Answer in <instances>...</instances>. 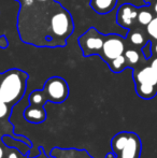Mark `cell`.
Segmentation results:
<instances>
[{
    "label": "cell",
    "mask_w": 157,
    "mask_h": 158,
    "mask_svg": "<svg viewBox=\"0 0 157 158\" xmlns=\"http://www.w3.org/2000/svg\"><path fill=\"white\" fill-rule=\"evenodd\" d=\"M37 1H40V2H48V1H50V0H37Z\"/></svg>",
    "instance_id": "26"
},
{
    "label": "cell",
    "mask_w": 157,
    "mask_h": 158,
    "mask_svg": "<svg viewBox=\"0 0 157 158\" xmlns=\"http://www.w3.org/2000/svg\"><path fill=\"white\" fill-rule=\"evenodd\" d=\"M141 51H142V54H143V56H144L145 59L151 58L152 55H153V43H152L151 40H150V41H147V43L142 46Z\"/></svg>",
    "instance_id": "18"
},
{
    "label": "cell",
    "mask_w": 157,
    "mask_h": 158,
    "mask_svg": "<svg viewBox=\"0 0 157 158\" xmlns=\"http://www.w3.org/2000/svg\"><path fill=\"white\" fill-rule=\"evenodd\" d=\"M141 154V140L138 137V135L134 132H129V138L119 153L118 158H139Z\"/></svg>",
    "instance_id": "6"
},
{
    "label": "cell",
    "mask_w": 157,
    "mask_h": 158,
    "mask_svg": "<svg viewBox=\"0 0 157 158\" xmlns=\"http://www.w3.org/2000/svg\"><path fill=\"white\" fill-rule=\"evenodd\" d=\"M125 51V39L116 33H110L105 35V42L99 56L108 64L112 59L123 55Z\"/></svg>",
    "instance_id": "4"
},
{
    "label": "cell",
    "mask_w": 157,
    "mask_h": 158,
    "mask_svg": "<svg viewBox=\"0 0 157 158\" xmlns=\"http://www.w3.org/2000/svg\"><path fill=\"white\" fill-rule=\"evenodd\" d=\"M124 55H125V57H126L128 67L136 66V64H138L139 61H140V54H139L138 51H136V50L128 48V50L125 51Z\"/></svg>",
    "instance_id": "16"
},
{
    "label": "cell",
    "mask_w": 157,
    "mask_h": 158,
    "mask_svg": "<svg viewBox=\"0 0 157 158\" xmlns=\"http://www.w3.org/2000/svg\"><path fill=\"white\" fill-rule=\"evenodd\" d=\"M128 138H129V132H119L113 137V139L111 141V148L116 157L118 156L119 153L124 148V146L126 145Z\"/></svg>",
    "instance_id": "10"
},
{
    "label": "cell",
    "mask_w": 157,
    "mask_h": 158,
    "mask_svg": "<svg viewBox=\"0 0 157 158\" xmlns=\"http://www.w3.org/2000/svg\"><path fill=\"white\" fill-rule=\"evenodd\" d=\"M43 92L48 101L63 103L69 96V86L63 77H52L45 82Z\"/></svg>",
    "instance_id": "3"
},
{
    "label": "cell",
    "mask_w": 157,
    "mask_h": 158,
    "mask_svg": "<svg viewBox=\"0 0 157 158\" xmlns=\"http://www.w3.org/2000/svg\"><path fill=\"white\" fill-rule=\"evenodd\" d=\"M118 4V0H90L89 6L97 14L105 15L112 12Z\"/></svg>",
    "instance_id": "8"
},
{
    "label": "cell",
    "mask_w": 157,
    "mask_h": 158,
    "mask_svg": "<svg viewBox=\"0 0 157 158\" xmlns=\"http://www.w3.org/2000/svg\"><path fill=\"white\" fill-rule=\"evenodd\" d=\"M0 79H1V73H0Z\"/></svg>",
    "instance_id": "27"
},
{
    "label": "cell",
    "mask_w": 157,
    "mask_h": 158,
    "mask_svg": "<svg viewBox=\"0 0 157 158\" xmlns=\"http://www.w3.org/2000/svg\"><path fill=\"white\" fill-rule=\"evenodd\" d=\"M129 41L131 44H134V45L136 46H143L145 43H147V39H145L144 35H143V32L139 31V30H132V31L129 32Z\"/></svg>",
    "instance_id": "15"
},
{
    "label": "cell",
    "mask_w": 157,
    "mask_h": 158,
    "mask_svg": "<svg viewBox=\"0 0 157 158\" xmlns=\"http://www.w3.org/2000/svg\"><path fill=\"white\" fill-rule=\"evenodd\" d=\"M28 74L21 69H10L1 74L0 100L8 104L17 103L26 92Z\"/></svg>",
    "instance_id": "1"
},
{
    "label": "cell",
    "mask_w": 157,
    "mask_h": 158,
    "mask_svg": "<svg viewBox=\"0 0 157 158\" xmlns=\"http://www.w3.org/2000/svg\"><path fill=\"white\" fill-rule=\"evenodd\" d=\"M48 102L45 95H44L43 89H37L34 90L31 94L29 95V103L30 106H44V104Z\"/></svg>",
    "instance_id": "12"
},
{
    "label": "cell",
    "mask_w": 157,
    "mask_h": 158,
    "mask_svg": "<svg viewBox=\"0 0 157 158\" xmlns=\"http://www.w3.org/2000/svg\"><path fill=\"white\" fill-rule=\"evenodd\" d=\"M147 31L153 39L157 40V16L154 17L151 23L147 26Z\"/></svg>",
    "instance_id": "17"
},
{
    "label": "cell",
    "mask_w": 157,
    "mask_h": 158,
    "mask_svg": "<svg viewBox=\"0 0 157 158\" xmlns=\"http://www.w3.org/2000/svg\"><path fill=\"white\" fill-rule=\"evenodd\" d=\"M153 53H155L157 55V40H156V43L153 44Z\"/></svg>",
    "instance_id": "23"
},
{
    "label": "cell",
    "mask_w": 157,
    "mask_h": 158,
    "mask_svg": "<svg viewBox=\"0 0 157 158\" xmlns=\"http://www.w3.org/2000/svg\"><path fill=\"white\" fill-rule=\"evenodd\" d=\"M6 158H19V155H17L15 152H11L10 154L8 155V157H6Z\"/></svg>",
    "instance_id": "22"
},
{
    "label": "cell",
    "mask_w": 157,
    "mask_h": 158,
    "mask_svg": "<svg viewBox=\"0 0 157 158\" xmlns=\"http://www.w3.org/2000/svg\"><path fill=\"white\" fill-rule=\"evenodd\" d=\"M136 93L140 98L143 99H152L157 95V86L151 84H134Z\"/></svg>",
    "instance_id": "11"
},
{
    "label": "cell",
    "mask_w": 157,
    "mask_h": 158,
    "mask_svg": "<svg viewBox=\"0 0 157 158\" xmlns=\"http://www.w3.org/2000/svg\"><path fill=\"white\" fill-rule=\"evenodd\" d=\"M43 108L44 106H36L29 104V106L24 112V116L30 123H34V124L42 123L46 118V112Z\"/></svg>",
    "instance_id": "9"
},
{
    "label": "cell",
    "mask_w": 157,
    "mask_h": 158,
    "mask_svg": "<svg viewBox=\"0 0 157 158\" xmlns=\"http://www.w3.org/2000/svg\"><path fill=\"white\" fill-rule=\"evenodd\" d=\"M154 12L157 14V1L155 2V4H154Z\"/></svg>",
    "instance_id": "25"
},
{
    "label": "cell",
    "mask_w": 157,
    "mask_h": 158,
    "mask_svg": "<svg viewBox=\"0 0 157 158\" xmlns=\"http://www.w3.org/2000/svg\"><path fill=\"white\" fill-rule=\"evenodd\" d=\"M0 158H3V150L0 148Z\"/></svg>",
    "instance_id": "24"
},
{
    "label": "cell",
    "mask_w": 157,
    "mask_h": 158,
    "mask_svg": "<svg viewBox=\"0 0 157 158\" xmlns=\"http://www.w3.org/2000/svg\"><path fill=\"white\" fill-rule=\"evenodd\" d=\"M9 45H10V42H9L8 38L4 35H0V48L4 50V48H8Z\"/></svg>",
    "instance_id": "20"
},
{
    "label": "cell",
    "mask_w": 157,
    "mask_h": 158,
    "mask_svg": "<svg viewBox=\"0 0 157 158\" xmlns=\"http://www.w3.org/2000/svg\"><path fill=\"white\" fill-rule=\"evenodd\" d=\"M134 84H151L157 86V73L151 66L143 67L134 71Z\"/></svg>",
    "instance_id": "7"
},
{
    "label": "cell",
    "mask_w": 157,
    "mask_h": 158,
    "mask_svg": "<svg viewBox=\"0 0 157 158\" xmlns=\"http://www.w3.org/2000/svg\"><path fill=\"white\" fill-rule=\"evenodd\" d=\"M151 67L154 69V71L157 73V57H155V58L152 60V63H151Z\"/></svg>",
    "instance_id": "21"
},
{
    "label": "cell",
    "mask_w": 157,
    "mask_h": 158,
    "mask_svg": "<svg viewBox=\"0 0 157 158\" xmlns=\"http://www.w3.org/2000/svg\"><path fill=\"white\" fill-rule=\"evenodd\" d=\"M105 35L98 31L95 27H90L82 35H80L78 42L83 53V56L88 57L92 55H100L102 50Z\"/></svg>",
    "instance_id": "2"
},
{
    "label": "cell",
    "mask_w": 157,
    "mask_h": 158,
    "mask_svg": "<svg viewBox=\"0 0 157 158\" xmlns=\"http://www.w3.org/2000/svg\"><path fill=\"white\" fill-rule=\"evenodd\" d=\"M139 9L130 3H124L118 8L116 13V23L125 29H130L137 21Z\"/></svg>",
    "instance_id": "5"
},
{
    "label": "cell",
    "mask_w": 157,
    "mask_h": 158,
    "mask_svg": "<svg viewBox=\"0 0 157 158\" xmlns=\"http://www.w3.org/2000/svg\"><path fill=\"white\" fill-rule=\"evenodd\" d=\"M17 1H21V0H17Z\"/></svg>",
    "instance_id": "28"
},
{
    "label": "cell",
    "mask_w": 157,
    "mask_h": 158,
    "mask_svg": "<svg viewBox=\"0 0 157 158\" xmlns=\"http://www.w3.org/2000/svg\"><path fill=\"white\" fill-rule=\"evenodd\" d=\"M108 64H109V68L111 69V71H113V72H115V73L122 72L124 69L128 67L127 60H126V57L124 54L116 57V58L112 59L111 61L108 63Z\"/></svg>",
    "instance_id": "13"
},
{
    "label": "cell",
    "mask_w": 157,
    "mask_h": 158,
    "mask_svg": "<svg viewBox=\"0 0 157 158\" xmlns=\"http://www.w3.org/2000/svg\"><path fill=\"white\" fill-rule=\"evenodd\" d=\"M8 111H9V104L0 100V118L6 117V114H8Z\"/></svg>",
    "instance_id": "19"
},
{
    "label": "cell",
    "mask_w": 157,
    "mask_h": 158,
    "mask_svg": "<svg viewBox=\"0 0 157 158\" xmlns=\"http://www.w3.org/2000/svg\"><path fill=\"white\" fill-rule=\"evenodd\" d=\"M153 19H154L153 13H152L147 8L139 9L138 16H137V22H138L140 25L147 26L150 23H151V21Z\"/></svg>",
    "instance_id": "14"
}]
</instances>
